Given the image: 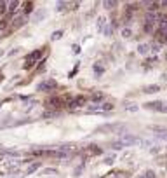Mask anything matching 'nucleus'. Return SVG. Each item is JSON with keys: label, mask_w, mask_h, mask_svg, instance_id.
<instances>
[{"label": "nucleus", "mask_w": 167, "mask_h": 178, "mask_svg": "<svg viewBox=\"0 0 167 178\" xmlns=\"http://www.w3.org/2000/svg\"><path fill=\"white\" fill-rule=\"evenodd\" d=\"M138 51H139L141 54H148V51H150V46H148V44H141Z\"/></svg>", "instance_id": "9b49d317"}, {"label": "nucleus", "mask_w": 167, "mask_h": 178, "mask_svg": "<svg viewBox=\"0 0 167 178\" xmlns=\"http://www.w3.org/2000/svg\"><path fill=\"white\" fill-rule=\"evenodd\" d=\"M122 33H124V37H129V35H131V32H129V30H124Z\"/></svg>", "instance_id": "6ab92c4d"}, {"label": "nucleus", "mask_w": 167, "mask_h": 178, "mask_svg": "<svg viewBox=\"0 0 167 178\" xmlns=\"http://www.w3.org/2000/svg\"><path fill=\"white\" fill-rule=\"evenodd\" d=\"M2 79H4V75H2V72H0V81H2Z\"/></svg>", "instance_id": "412c9836"}, {"label": "nucleus", "mask_w": 167, "mask_h": 178, "mask_svg": "<svg viewBox=\"0 0 167 178\" xmlns=\"http://www.w3.org/2000/svg\"><path fill=\"white\" fill-rule=\"evenodd\" d=\"M98 21H99V24H98V26H99V30H103V26H105V17H99Z\"/></svg>", "instance_id": "dca6fc26"}, {"label": "nucleus", "mask_w": 167, "mask_h": 178, "mask_svg": "<svg viewBox=\"0 0 167 178\" xmlns=\"http://www.w3.org/2000/svg\"><path fill=\"white\" fill-rule=\"evenodd\" d=\"M162 112H165V113H167V101L164 103V108H162Z\"/></svg>", "instance_id": "aec40b11"}, {"label": "nucleus", "mask_w": 167, "mask_h": 178, "mask_svg": "<svg viewBox=\"0 0 167 178\" xmlns=\"http://www.w3.org/2000/svg\"><path fill=\"white\" fill-rule=\"evenodd\" d=\"M148 129L153 131V133H157V136H159V138L167 140V129H165V128H162V126H150Z\"/></svg>", "instance_id": "423d86ee"}, {"label": "nucleus", "mask_w": 167, "mask_h": 178, "mask_svg": "<svg viewBox=\"0 0 167 178\" xmlns=\"http://www.w3.org/2000/svg\"><path fill=\"white\" fill-rule=\"evenodd\" d=\"M139 178H146V176H144V175H143V176H139Z\"/></svg>", "instance_id": "4be33fe9"}, {"label": "nucleus", "mask_w": 167, "mask_h": 178, "mask_svg": "<svg viewBox=\"0 0 167 178\" xmlns=\"http://www.w3.org/2000/svg\"><path fill=\"white\" fill-rule=\"evenodd\" d=\"M125 128L122 126V124H108V126H103V128H99L98 131H110V133H122Z\"/></svg>", "instance_id": "20e7f679"}, {"label": "nucleus", "mask_w": 167, "mask_h": 178, "mask_svg": "<svg viewBox=\"0 0 167 178\" xmlns=\"http://www.w3.org/2000/svg\"><path fill=\"white\" fill-rule=\"evenodd\" d=\"M61 35H63V32H56V33H52V39H54V40H56V39H59V37H61Z\"/></svg>", "instance_id": "f3484780"}, {"label": "nucleus", "mask_w": 167, "mask_h": 178, "mask_svg": "<svg viewBox=\"0 0 167 178\" xmlns=\"http://www.w3.org/2000/svg\"><path fill=\"white\" fill-rule=\"evenodd\" d=\"M118 143L122 147H131V145H141V140L138 136H131V135H127V136H120L118 138Z\"/></svg>", "instance_id": "f03ea898"}, {"label": "nucleus", "mask_w": 167, "mask_h": 178, "mask_svg": "<svg viewBox=\"0 0 167 178\" xmlns=\"http://www.w3.org/2000/svg\"><path fill=\"white\" fill-rule=\"evenodd\" d=\"M49 51V47H44V49H37V51H33V52H30L28 56L25 58V65H23V68L25 70H32L38 61H40L42 58L45 56V52Z\"/></svg>", "instance_id": "f257e3e1"}, {"label": "nucleus", "mask_w": 167, "mask_h": 178, "mask_svg": "<svg viewBox=\"0 0 167 178\" xmlns=\"http://www.w3.org/2000/svg\"><path fill=\"white\" fill-rule=\"evenodd\" d=\"M23 7H25V11H23L25 14H30V12H33V11H32V9H33V2H25V4H23Z\"/></svg>", "instance_id": "1a4fd4ad"}, {"label": "nucleus", "mask_w": 167, "mask_h": 178, "mask_svg": "<svg viewBox=\"0 0 167 178\" xmlns=\"http://www.w3.org/2000/svg\"><path fill=\"white\" fill-rule=\"evenodd\" d=\"M144 176H146V178H155V173H153V171H146V173H144Z\"/></svg>", "instance_id": "4468645a"}, {"label": "nucleus", "mask_w": 167, "mask_h": 178, "mask_svg": "<svg viewBox=\"0 0 167 178\" xmlns=\"http://www.w3.org/2000/svg\"><path fill=\"white\" fill-rule=\"evenodd\" d=\"M91 100L92 101H103V100H105V94H103V93H96V94L91 96Z\"/></svg>", "instance_id": "9d476101"}, {"label": "nucleus", "mask_w": 167, "mask_h": 178, "mask_svg": "<svg viewBox=\"0 0 167 178\" xmlns=\"http://www.w3.org/2000/svg\"><path fill=\"white\" fill-rule=\"evenodd\" d=\"M103 150H101L98 145H91V147H87L85 148V155H99Z\"/></svg>", "instance_id": "6e6552de"}, {"label": "nucleus", "mask_w": 167, "mask_h": 178, "mask_svg": "<svg viewBox=\"0 0 167 178\" xmlns=\"http://www.w3.org/2000/svg\"><path fill=\"white\" fill-rule=\"evenodd\" d=\"M56 87H58V82L49 79V81H44L40 86H38V91H42V93H50V91H54Z\"/></svg>", "instance_id": "7ed1b4c3"}, {"label": "nucleus", "mask_w": 167, "mask_h": 178, "mask_svg": "<svg viewBox=\"0 0 167 178\" xmlns=\"http://www.w3.org/2000/svg\"><path fill=\"white\" fill-rule=\"evenodd\" d=\"M159 89H160L159 86H148V87H144L143 91H144V93H157Z\"/></svg>", "instance_id": "f8f14e48"}, {"label": "nucleus", "mask_w": 167, "mask_h": 178, "mask_svg": "<svg viewBox=\"0 0 167 178\" xmlns=\"http://www.w3.org/2000/svg\"><path fill=\"white\" fill-rule=\"evenodd\" d=\"M2 54H4V52H2V51H0V56H2Z\"/></svg>", "instance_id": "5701e85b"}, {"label": "nucleus", "mask_w": 167, "mask_h": 178, "mask_svg": "<svg viewBox=\"0 0 167 178\" xmlns=\"http://www.w3.org/2000/svg\"><path fill=\"white\" fill-rule=\"evenodd\" d=\"M5 12V2H0V14Z\"/></svg>", "instance_id": "2eb2a0df"}, {"label": "nucleus", "mask_w": 167, "mask_h": 178, "mask_svg": "<svg viewBox=\"0 0 167 178\" xmlns=\"http://www.w3.org/2000/svg\"><path fill=\"white\" fill-rule=\"evenodd\" d=\"M155 39H157L160 44H167V30H162V28H159V30L155 32Z\"/></svg>", "instance_id": "0eeeda50"}, {"label": "nucleus", "mask_w": 167, "mask_h": 178, "mask_svg": "<svg viewBox=\"0 0 167 178\" xmlns=\"http://www.w3.org/2000/svg\"><path fill=\"white\" fill-rule=\"evenodd\" d=\"M144 108H148V110H159V112H162V108H164V101H148V103H144Z\"/></svg>", "instance_id": "39448f33"}, {"label": "nucleus", "mask_w": 167, "mask_h": 178, "mask_svg": "<svg viewBox=\"0 0 167 178\" xmlns=\"http://www.w3.org/2000/svg\"><path fill=\"white\" fill-rule=\"evenodd\" d=\"M38 166H40V164H38V162H33V164H32V166H30V168H28V171H26V173H33V171L37 170V168H38Z\"/></svg>", "instance_id": "ddd939ff"}, {"label": "nucleus", "mask_w": 167, "mask_h": 178, "mask_svg": "<svg viewBox=\"0 0 167 178\" xmlns=\"http://www.w3.org/2000/svg\"><path fill=\"white\" fill-rule=\"evenodd\" d=\"M105 5H106V7H115L117 2H105Z\"/></svg>", "instance_id": "a211bd4d"}]
</instances>
